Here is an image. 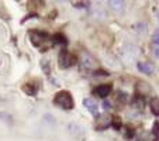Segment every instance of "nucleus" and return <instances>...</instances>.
Returning a JSON list of instances; mask_svg holds the SVG:
<instances>
[{"label": "nucleus", "mask_w": 159, "mask_h": 141, "mask_svg": "<svg viewBox=\"0 0 159 141\" xmlns=\"http://www.w3.org/2000/svg\"><path fill=\"white\" fill-rule=\"evenodd\" d=\"M151 111H152L155 116H159V99L158 97L151 100Z\"/></svg>", "instance_id": "13"}, {"label": "nucleus", "mask_w": 159, "mask_h": 141, "mask_svg": "<svg viewBox=\"0 0 159 141\" xmlns=\"http://www.w3.org/2000/svg\"><path fill=\"white\" fill-rule=\"evenodd\" d=\"M111 90H113V85L111 83H104V85H99V86L94 89V93H96L97 96L100 97H106L108 96L111 93Z\"/></svg>", "instance_id": "4"}, {"label": "nucleus", "mask_w": 159, "mask_h": 141, "mask_svg": "<svg viewBox=\"0 0 159 141\" xmlns=\"http://www.w3.org/2000/svg\"><path fill=\"white\" fill-rule=\"evenodd\" d=\"M137 141H147V140H145L144 137H138V138H137Z\"/></svg>", "instance_id": "21"}, {"label": "nucleus", "mask_w": 159, "mask_h": 141, "mask_svg": "<svg viewBox=\"0 0 159 141\" xmlns=\"http://www.w3.org/2000/svg\"><path fill=\"white\" fill-rule=\"evenodd\" d=\"M94 65H96V62H94V59L92 57H90L89 54H83L82 55V59H80V68L82 69H93Z\"/></svg>", "instance_id": "6"}, {"label": "nucleus", "mask_w": 159, "mask_h": 141, "mask_svg": "<svg viewBox=\"0 0 159 141\" xmlns=\"http://www.w3.org/2000/svg\"><path fill=\"white\" fill-rule=\"evenodd\" d=\"M83 106L90 111V113L93 114V116H97V113H99V107H97V103L94 102L93 99H90V97L83 99Z\"/></svg>", "instance_id": "8"}, {"label": "nucleus", "mask_w": 159, "mask_h": 141, "mask_svg": "<svg viewBox=\"0 0 159 141\" xmlns=\"http://www.w3.org/2000/svg\"><path fill=\"white\" fill-rule=\"evenodd\" d=\"M103 110H106V111L111 110V103L108 102V100H104V102H103Z\"/></svg>", "instance_id": "18"}, {"label": "nucleus", "mask_w": 159, "mask_h": 141, "mask_svg": "<svg viewBox=\"0 0 159 141\" xmlns=\"http://www.w3.org/2000/svg\"><path fill=\"white\" fill-rule=\"evenodd\" d=\"M76 62L75 57L70 54L68 49H62L58 55V65H59L61 69H68Z\"/></svg>", "instance_id": "2"}, {"label": "nucleus", "mask_w": 159, "mask_h": 141, "mask_svg": "<svg viewBox=\"0 0 159 141\" xmlns=\"http://www.w3.org/2000/svg\"><path fill=\"white\" fill-rule=\"evenodd\" d=\"M156 18H158V20H159V12L156 13Z\"/></svg>", "instance_id": "22"}, {"label": "nucleus", "mask_w": 159, "mask_h": 141, "mask_svg": "<svg viewBox=\"0 0 159 141\" xmlns=\"http://www.w3.org/2000/svg\"><path fill=\"white\" fill-rule=\"evenodd\" d=\"M69 133L73 135V137H76V138H82V135H83V129H82L79 124H76V123H70L69 126Z\"/></svg>", "instance_id": "10"}, {"label": "nucleus", "mask_w": 159, "mask_h": 141, "mask_svg": "<svg viewBox=\"0 0 159 141\" xmlns=\"http://www.w3.org/2000/svg\"><path fill=\"white\" fill-rule=\"evenodd\" d=\"M137 68H138L139 72L145 73V75H151V73H153V71H155V66L151 62H147V61H139V62L137 63Z\"/></svg>", "instance_id": "5"}, {"label": "nucleus", "mask_w": 159, "mask_h": 141, "mask_svg": "<svg viewBox=\"0 0 159 141\" xmlns=\"http://www.w3.org/2000/svg\"><path fill=\"white\" fill-rule=\"evenodd\" d=\"M108 6H110V9H113L114 12H124V9H125V2H123V0H110L108 2Z\"/></svg>", "instance_id": "9"}, {"label": "nucleus", "mask_w": 159, "mask_h": 141, "mask_svg": "<svg viewBox=\"0 0 159 141\" xmlns=\"http://www.w3.org/2000/svg\"><path fill=\"white\" fill-rule=\"evenodd\" d=\"M47 38H48V35L45 33H41V31H30V41L35 47H41L42 42L47 41Z\"/></svg>", "instance_id": "3"}, {"label": "nucleus", "mask_w": 159, "mask_h": 141, "mask_svg": "<svg viewBox=\"0 0 159 141\" xmlns=\"http://www.w3.org/2000/svg\"><path fill=\"white\" fill-rule=\"evenodd\" d=\"M54 105L63 109V110H72L75 107V100H73L72 95L68 90H61V92H58L55 95Z\"/></svg>", "instance_id": "1"}, {"label": "nucleus", "mask_w": 159, "mask_h": 141, "mask_svg": "<svg viewBox=\"0 0 159 141\" xmlns=\"http://www.w3.org/2000/svg\"><path fill=\"white\" fill-rule=\"evenodd\" d=\"M111 124V117H106V116H97L96 117V123H94V126H96L97 130H104L107 129V126H110Z\"/></svg>", "instance_id": "7"}, {"label": "nucleus", "mask_w": 159, "mask_h": 141, "mask_svg": "<svg viewBox=\"0 0 159 141\" xmlns=\"http://www.w3.org/2000/svg\"><path fill=\"white\" fill-rule=\"evenodd\" d=\"M37 90H38V87L34 86L33 83L23 85V92H24L25 95H28V96H34V95H37Z\"/></svg>", "instance_id": "11"}, {"label": "nucleus", "mask_w": 159, "mask_h": 141, "mask_svg": "<svg viewBox=\"0 0 159 141\" xmlns=\"http://www.w3.org/2000/svg\"><path fill=\"white\" fill-rule=\"evenodd\" d=\"M110 126H113L116 130H118L121 127V119H120V117H117V116L111 117V124H110Z\"/></svg>", "instance_id": "14"}, {"label": "nucleus", "mask_w": 159, "mask_h": 141, "mask_svg": "<svg viewBox=\"0 0 159 141\" xmlns=\"http://www.w3.org/2000/svg\"><path fill=\"white\" fill-rule=\"evenodd\" d=\"M41 68L44 69L45 73H49V72H51V66L48 65V59H45V58H44V59H41Z\"/></svg>", "instance_id": "16"}, {"label": "nucleus", "mask_w": 159, "mask_h": 141, "mask_svg": "<svg viewBox=\"0 0 159 141\" xmlns=\"http://www.w3.org/2000/svg\"><path fill=\"white\" fill-rule=\"evenodd\" d=\"M0 120L7 124H13L14 119H13V116L10 113H7V111H0Z\"/></svg>", "instance_id": "12"}, {"label": "nucleus", "mask_w": 159, "mask_h": 141, "mask_svg": "<svg viewBox=\"0 0 159 141\" xmlns=\"http://www.w3.org/2000/svg\"><path fill=\"white\" fill-rule=\"evenodd\" d=\"M0 63H2V61H0Z\"/></svg>", "instance_id": "23"}, {"label": "nucleus", "mask_w": 159, "mask_h": 141, "mask_svg": "<svg viewBox=\"0 0 159 141\" xmlns=\"http://www.w3.org/2000/svg\"><path fill=\"white\" fill-rule=\"evenodd\" d=\"M125 137L127 138H132L134 137V131H132V130H128V131L125 133Z\"/></svg>", "instance_id": "20"}, {"label": "nucleus", "mask_w": 159, "mask_h": 141, "mask_svg": "<svg viewBox=\"0 0 159 141\" xmlns=\"http://www.w3.org/2000/svg\"><path fill=\"white\" fill-rule=\"evenodd\" d=\"M152 42L153 45H159V30H155L152 34Z\"/></svg>", "instance_id": "17"}, {"label": "nucleus", "mask_w": 159, "mask_h": 141, "mask_svg": "<svg viewBox=\"0 0 159 141\" xmlns=\"http://www.w3.org/2000/svg\"><path fill=\"white\" fill-rule=\"evenodd\" d=\"M52 40H54L55 44H66V40H65V37H63L62 34H55Z\"/></svg>", "instance_id": "15"}, {"label": "nucleus", "mask_w": 159, "mask_h": 141, "mask_svg": "<svg viewBox=\"0 0 159 141\" xmlns=\"http://www.w3.org/2000/svg\"><path fill=\"white\" fill-rule=\"evenodd\" d=\"M153 54H155L156 58H159V45H155V47H153Z\"/></svg>", "instance_id": "19"}]
</instances>
